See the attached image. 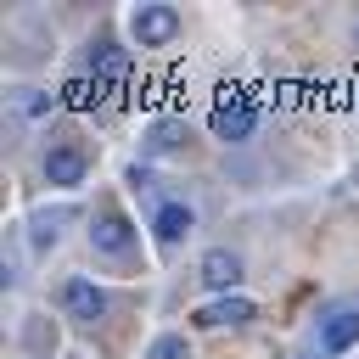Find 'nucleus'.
<instances>
[{
  "label": "nucleus",
  "mask_w": 359,
  "mask_h": 359,
  "mask_svg": "<svg viewBox=\"0 0 359 359\" xmlns=\"http://www.w3.org/2000/svg\"><path fill=\"white\" fill-rule=\"evenodd\" d=\"M353 39H359V28H353Z\"/></svg>",
  "instance_id": "ddd939ff"
},
{
  "label": "nucleus",
  "mask_w": 359,
  "mask_h": 359,
  "mask_svg": "<svg viewBox=\"0 0 359 359\" xmlns=\"http://www.w3.org/2000/svg\"><path fill=\"white\" fill-rule=\"evenodd\" d=\"M353 342H359V303H342V309H331L320 320V348L325 353H348Z\"/></svg>",
  "instance_id": "0eeeda50"
},
{
  "label": "nucleus",
  "mask_w": 359,
  "mask_h": 359,
  "mask_svg": "<svg viewBox=\"0 0 359 359\" xmlns=\"http://www.w3.org/2000/svg\"><path fill=\"white\" fill-rule=\"evenodd\" d=\"M11 107L28 112V118H45V112H56V95H45V90H11Z\"/></svg>",
  "instance_id": "9b49d317"
},
{
  "label": "nucleus",
  "mask_w": 359,
  "mask_h": 359,
  "mask_svg": "<svg viewBox=\"0 0 359 359\" xmlns=\"http://www.w3.org/2000/svg\"><path fill=\"white\" fill-rule=\"evenodd\" d=\"M252 314H258V303H252V297H241V292H230V297L202 303V309H196V325H247Z\"/></svg>",
  "instance_id": "1a4fd4ad"
},
{
  "label": "nucleus",
  "mask_w": 359,
  "mask_h": 359,
  "mask_svg": "<svg viewBox=\"0 0 359 359\" xmlns=\"http://www.w3.org/2000/svg\"><path fill=\"white\" fill-rule=\"evenodd\" d=\"M129 34H135L140 50H157V45H168L180 34V11L174 6H135L129 11Z\"/></svg>",
  "instance_id": "f257e3e1"
},
{
  "label": "nucleus",
  "mask_w": 359,
  "mask_h": 359,
  "mask_svg": "<svg viewBox=\"0 0 359 359\" xmlns=\"http://www.w3.org/2000/svg\"><path fill=\"white\" fill-rule=\"evenodd\" d=\"M90 73H95V95L101 90H123L129 84V56L118 45H90Z\"/></svg>",
  "instance_id": "6e6552de"
},
{
  "label": "nucleus",
  "mask_w": 359,
  "mask_h": 359,
  "mask_svg": "<svg viewBox=\"0 0 359 359\" xmlns=\"http://www.w3.org/2000/svg\"><path fill=\"white\" fill-rule=\"evenodd\" d=\"M62 309H67L79 325H101L112 303H107V292H101L90 275H73V280H62Z\"/></svg>",
  "instance_id": "7ed1b4c3"
},
{
  "label": "nucleus",
  "mask_w": 359,
  "mask_h": 359,
  "mask_svg": "<svg viewBox=\"0 0 359 359\" xmlns=\"http://www.w3.org/2000/svg\"><path fill=\"white\" fill-rule=\"evenodd\" d=\"M208 123H213V135H219V140H247V135L258 129V107H252L247 95H230V101H219V107H213V118H208Z\"/></svg>",
  "instance_id": "39448f33"
},
{
  "label": "nucleus",
  "mask_w": 359,
  "mask_h": 359,
  "mask_svg": "<svg viewBox=\"0 0 359 359\" xmlns=\"http://www.w3.org/2000/svg\"><path fill=\"white\" fill-rule=\"evenodd\" d=\"M196 275H202V286H208V292L230 297V292L241 286V252H230V247H208V252H202V264H196Z\"/></svg>",
  "instance_id": "20e7f679"
},
{
  "label": "nucleus",
  "mask_w": 359,
  "mask_h": 359,
  "mask_svg": "<svg viewBox=\"0 0 359 359\" xmlns=\"http://www.w3.org/2000/svg\"><path fill=\"white\" fill-rule=\"evenodd\" d=\"M297 359H309V353H297Z\"/></svg>",
  "instance_id": "4468645a"
},
{
  "label": "nucleus",
  "mask_w": 359,
  "mask_h": 359,
  "mask_svg": "<svg viewBox=\"0 0 359 359\" xmlns=\"http://www.w3.org/2000/svg\"><path fill=\"white\" fill-rule=\"evenodd\" d=\"M191 224H196L191 202H157V213H151V236L157 241H180V236H191Z\"/></svg>",
  "instance_id": "9d476101"
},
{
  "label": "nucleus",
  "mask_w": 359,
  "mask_h": 359,
  "mask_svg": "<svg viewBox=\"0 0 359 359\" xmlns=\"http://www.w3.org/2000/svg\"><path fill=\"white\" fill-rule=\"evenodd\" d=\"M84 174H90V157H84L79 146H50V151H45V180H50L56 191L84 185Z\"/></svg>",
  "instance_id": "423d86ee"
},
{
  "label": "nucleus",
  "mask_w": 359,
  "mask_h": 359,
  "mask_svg": "<svg viewBox=\"0 0 359 359\" xmlns=\"http://www.w3.org/2000/svg\"><path fill=\"white\" fill-rule=\"evenodd\" d=\"M90 247H95V258L129 264V258H135V224H129L123 213H101V219L90 224Z\"/></svg>",
  "instance_id": "f03ea898"
},
{
  "label": "nucleus",
  "mask_w": 359,
  "mask_h": 359,
  "mask_svg": "<svg viewBox=\"0 0 359 359\" xmlns=\"http://www.w3.org/2000/svg\"><path fill=\"white\" fill-rule=\"evenodd\" d=\"M146 359H191V342H185L180 331H168V337H157V342L146 348Z\"/></svg>",
  "instance_id": "f8f14e48"
}]
</instances>
